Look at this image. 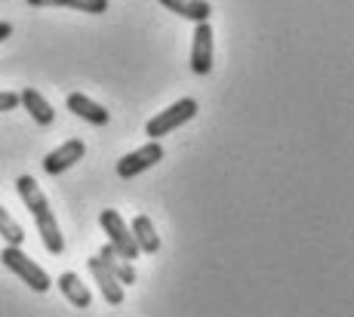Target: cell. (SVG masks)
<instances>
[{
	"instance_id": "1",
	"label": "cell",
	"mask_w": 354,
	"mask_h": 317,
	"mask_svg": "<svg viewBox=\"0 0 354 317\" xmlns=\"http://www.w3.org/2000/svg\"><path fill=\"white\" fill-rule=\"evenodd\" d=\"M0 262H3V268H10L22 283H28L34 293H46V289L53 287L50 274H46L31 256H25L22 247H6L3 253H0Z\"/></svg>"
},
{
	"instance_id": "2",
	"label": "cell",
	"mask_w": 354,
	"mask_h": 317,
	"mask_svg": "<svg viewBox=\"0 0 354 317\" xmlns=\"http://www.w3.org/2000/svg\"><path fill=\"white\" fill-rule=\"evenodd\" d=\"M197 114V102L192 96H185V99H179V102H173L167 108V111H160V114H154L151 120L145 124V136L151 139V142H158L160 136H167V133H173L176 126H182V124H188Z\"/></svg>"
},
{
	"instance_id": "3",
	"label": "cell",
	"mask_w": 354,
	"mask_h": 317,
	"mask_svg": "<svg viewBox=\"0 0 354 317\" xmlns=\"http://www.w3.org/2000/svg\"><path fill=\"white\" fill-rule=\"evenodd\" d=\"M99 222H102V228H105V234H108V244L114 247V253H118V256H124L127 262L139 259L142 253H139V247H136L133 234H129V228H127L124 215H120L118 210H102Z\"/></svg>"
},
{
	"instance_id": "4",
	"label": "cell",
	"mask_w": 354,
	"mask_h": 317,
	"mask_svg": "<svg viewBox=\"0 0 354 317\" xmlns=\"http://www.w3.org/2000/svg\"><path fill=\"white\" fill-rule=\"evenodd\" d=\"M160 160H163L160 142H148V145L136 148L133 154H127V157L118 160V176L120 179H133V176H139V173L151 170V166L160 164Z\"/></svg>"
},
{
	"instance_id": "5",
	"label": "cell",
	"mask_w": 354,
	"mask_h": 317,
	"mask_svg": "<svg viewBox=\"0 0 354 317\" xmlns=\"http://www.w3.org/2000/svg\"><path fill=\"white\" fill-rule=\"evenodd\" d=\"M86 154V145L80 139H68L62 142V145L56 148V151H50L44 157V170L50 173V176H59V173H65V170H71L74 164H77L80 157Z\"/></svg>"
},
{
	"instance_id": "6",
	"label": "cell",
	"mask_w": 354,
	"mask_h": 317,
	"mask_svg": "<svg viewBox=\"0 0 354 317\" xmlns=\"http://www.w3.org/2000/svg\"><path fill=\"white\" fill-rule=\"evenodd\" d=\"M192 71L194 74H209L213 71V28H209V22H197V28H194Z\"/></svg>"
},
{
	"instance_id": "7",
	"label": "cell",
	"mask_w": 354,
	"mask_h": 317,
	"mask_svg": "<svg viewBox=\"0 0 354 317\" xmlns=\"http://www.w3.org/2000/svg\"><path fill=\"white\" fill-rule=\"evenodd\" d=\"M65 105L71 114H77L80 120H86V124H93V126H105L108 120H111V114L105 111V105L93 102L90 96H84V93H71V96L65 99Z\"/></svg>"
},
{
	"instance_id": "8",
	"label": "cell",
	"mask_w": 354,
	"mask_h": 317,
	"mask_svg": "<svg viewBox=\"0 0 354 317\" xmlns=\"http://www.w3.org/2000/svg\"><path fill=\"white\" fill-rule=\"evenodd\" d=\"M86 268H90L93 280L99 283V293H102V299H105L108 305H120V302H124V287H120L118 278H114V274L108 271L105 265H102V262H99V256H93V259L86 262Z\"/></svg>"
},
{
	"instance_id": "9",
	"label": "cell",
	"mask_w": 354,
	"mask_h": 317,
	"mask_svg": "<svg viewBox=\"0 0 354 317\" xmlns=\"http://www.w3.org/2000/svg\"><path fill=\"white\" fill-rule=\"evenodd\" d=\"M34 222H37V231H40V240H44L46 253H53V256L62 253V249H65V238H62V231H59V222H56V215H53L50 206L34 215Z\"/></svg>"
},
{
	"instance_id": "10",
	"label": "cell",
	"mask_w": 354,
	"mask_h": 317,
	"mask_svg": "<svg viewBox=\"0 0 354 317\" xmlns=\"http://www.w3.org/2000/svg\"><path fill=\"white\" fill-rule=\"evenodd\" d=\"M19 105H25V111L31 114V120H34V124H40V126H50L53 120H56L53 105L46 102L37 90H31V86H25V90L19 93Z\"/></svg>"
},
{
	"instance_id": "11",
	"label": "cell",
	"mask_w": 354,
	"mask_h": 317,
	"mask_svg": "<svg viewBox=\"0 0 354 317\" xmlns=\"http://www.w3.org/2000/svg\"><path fill=\"white\" fill-rule=\"evenodd\" d=\"M56 287L62 289V296L68 302H71L74 308H90L93 305V293L86 289V283L77 278L74 271H65V274H59V280H56Z\"/></svg>"
},
{
	"instance_id": "12",
	"label": "cell",
	"mask_w": 354,
	"mask_h": 317,
	"mask_svg": "<svg viewBox=\"0 0 354 317\" xmlns=\"http://www.w3.org/2000/svg\"><path fill=\"white\" fill-rule=\"evenodd\" d=\"M99 262L108 268V271L118 278L120 287H129V283H136V271H133V262H127L124 256H118L114 253V247L111 244H105L99 249Z\"/></svg>"
},
{
	"instance_id": "13",
	"label": "cell",
	"mask_w": 354,
	"mask_h": 317,
	"mask_svg": "<svg viewBox=\"0 0 354 317\" xmlns=\"http://www.w3.org/2000/svg\"><path fill=\"white\" fill-rule=\"evenodd\" d=\"M160 3L169 12H176L182 19H192V22H209V16H213L209 0H160Z\"/></svg>"
},
{
	"instance_id": "14",
	"label": "cell",
	"mask_w": 354,
	"mask_h": 317,
	"mask_svg": "<svg viewBox=\"0 0 354 317\" xmlns=\"http://www.w3.org/2000/svg\"><path fill=\"white\" fill-rule=\"evenodd\" d=\"M129 234H133L139 253H158V249H160V238H158V231H154V222L148 219V215H136Z\"/></svg>"
},
{
	"instance_id": "15",
	"label": "cell",
	"mask_w": 354,
	"mask_h": 317,
	"mask_svg": "<svg viewBox=\"0 0 354 317\" xmlns=\"http://www.w3.org/2000/svg\"><path fill=\"white\" fill-rule=\"evenodd\" d=\"M31 6H71V10L90 12V16H99V12L108 10V0H28Z\"/></svg>"
},
{
	"instance_id": "16",
	"label": "cell",
	"mask_w": 354,
	"mask_h": 317,
	"mask_svg": "<svg viewBox=\"0 0 354 317\" xmlns=\"http://www.w3.org/2000/svg\"><path fill=\"white\" fill-rule=\"evenodd\" d=\"M0 238L6 240V247H22L25 244V231L10 213L0 206Z\"/></svg>"
},
{
	"instance_id": "17",
	"label": "cell",
	"mask_w": 354,
	"mask_h": 317,
	"mask_svg": "<svg viewBox=\"0 0 354 317\" xmlns=\"http://www.w3.org/2000/svg\"><path fill=\"white\" fill-rule=\"evenodd\" d=\"M19 108V93L0 90V111H16Z\"/></svg>"
},
{
	"instance_id": "18",
	"label": "cell",
	"mask_w": 354,
	"mask_h": 317,
	"mask_svg": "<svg viewBox=\"0 0 354 317\" xmlns=\"http://www.w3.org/2000/svg\"><path fill=\"white\" fill-rule=\"evenodd\" d=\"M10 35H12V25L10 22H0V44H3Z\"/></svg>"
}]
</instances>
